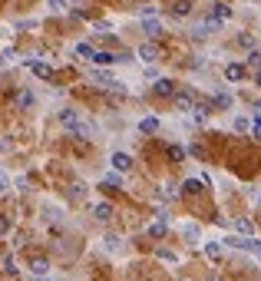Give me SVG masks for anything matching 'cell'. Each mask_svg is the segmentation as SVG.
I'll list each match as a JSON object with an SVG mask.
<instances>
[{
    "label": "cell",
    "mask_w": 261,
    "mask_h": 281,
    "mask_svg": "<svg viewBox=\"0 0 261 281\" xmlns=\"http://www.w3.org/2000/svg\"><path fill=\"white\" fill-rule=\"evenodd\" d=\"M89 80L93 83H99L103 89H116V93H126V86H122L116 76H109V73H103V70H89Z\"/></svg>",
    "instance_id": "cell-1"
},
{
    "label": "cell",
    "mask_w": 261,
    "mask_h": 281,
    "mask_svg": "<svg viewBox=\"0 0 261 281\" xmlns=\"http://www.w3.org/2000/svg\"><path fill=\"white\" fill-rule=\"evenodd\" d=\"M152 93L159 99H169L175 93V80H169V76H165V80H155V86H152Z\"/></svg>",
    "instance_id": "cell-2"
},
{
    "label": "cell",
    "mask_w": 261,
    "mask_h": 281,
    "mask_svg": "<svg viewBox=\"0 0 261 281\" xmlns=\"http://www.w3.org/2000/svg\"><path fill=\"white\" fill-rule=\"evenodd\" d=\"M172 106L179 109V113H188V109H192V103H195V96H192V93H172Z\"/></svg>",
    "instance_id": "cell-3"
},
{
    "label": "cell",
    "mask_w": 261,
    "mask_h": 281,
    "mask_svg": "<svg viewBox=\"0 0 261 281\" xmlns=\"http://www.w3.org/2000/svg\"><path fill=\"white\" fill-rule=\"evenodd\" d=\"M139 56L146 60V63H155V60H162V50H159L155 43H142L139 46Z\"/></svg>",
    "instance_id": "cell-4"
},
{
    "label": "cell",
    "mask_w": 261,
    "mask_h": 281,
    "mask_svg": "<svg viewBox=\"0 0 261 281\" xmlns=\"http://www.w3.org/2000/svg\"><path fill=\"white\" fill-rule=\"evenodd\" d=\"M112 169H116V172H129L132 169V156H126V152H112Z\"/></svg>",
    "instance_id": "cell-5"
},
{
    "label": "cell",
    "mask_w": 261,
    "mask_h": 281,
    "mask_svg": "<svg viewBox=\"0 0 261 281\" xmlns=\"http://www.w3.org/2000/svg\"><path fill=\"white\" fill-rule=\"evenodd\" d=\"M142 33H146V37H162V23L155 20V17H146V20H142Z\"/></svg>",
    "instance_id": "cell-6"
},
{
    "label": "cell",
    "mask_w": 261,
    "mask_h": 281,
    "mask_svg": "<svg viewBox=\"0 0 261 281\" xmlns=\"http://www.w3.org/2000/svg\"><path fill=\"white\" fill-rule=\"evenodd\" d=\"M60 122H63V129H73V126H76L79 122V116H76V109H60Z\"/></svg>",
    "instance_id": "cell-7"
},
{
    "label": "cell",
    "mask_w": 261,
    "mask_h": 281,
    "mask_svg": "<svg viewBox=\"0 0 261 281\" xmlns=\"http://www.w3.org/2000/svg\"><path fill=\"white\" fill-rule=\"evenodd\" d=\"M245 73H248V70H245V66H238V63L225 66V80H228V83H238V80H245Z\"/></svg>",
    "instance_id": "cell-8"
},
{
    "label": "cell",
    "mask_w": 261,
    "mask_h": 281,
    "mask_svg": "<svg viewBox=\"0 0 261 281\" xmlns=\"http://www.w3.org/2000/svg\"><path fill=\"white\" fill-rule=\"evenodd\" d=\"M13 106H17V109H30L33 106V93H30V89H20V93L13 96Z\"/></svg>",
    "instance_id": "cell-9"
},
{
    "label": "cell",
    "mask_w": 261,
    "mask_h": 281,
    "mask_svg": "<svg viewBox=\"0 0 261 281\" xmlns=\"http://www.w3.org/2000/svg\"><path fill=\"white\" fill-rule=\"evenodd\" d=\"M30 271H33V278H43L46 271H50V261H46V258H33L30 261Z\"/></svg>",
    "instance_id": "cell-10"
},
{
    "label": "cell",
    "mask_w": 261,
    "mask_h": 281,
    "mask_svg": "<svg viewBox=\"0 0 261 281\" xmlns=\"http://www.w3.org/2000/svg\"><path fill=\"white\" fill-rule=\"evenodd\" d=\"M70 132H73V136H79V139H89V136H93V126H89V122H83V119H79V122H76V126H73V129H70Z\"/></svg>",
    "instance_id": "cell-11"
},
{
    "label": "cell",
    "mask_w": 261,
    "mask_h": 281,
    "mask_svg": "<svg viewBox=\"0 0 261 281\" xmlns=\"http://www.w3.org/2000/svg\"><path fill=\"white\" fill-rule=\"evenodd\" d=\"M0 271H3V275H17V261H13V255H3V258H0Z\"/></svg>",
    "instance_id": "cell-12"
},
{
    "label": "cell",
    "mask_w": 261,
    "mask_h": 281,
    "mask_svg": "<svg viewBox=\"0 0 261 281\" xmlns=\"http://www.w3.org/2000/svg\"><path fill=\"white\" fill-rule=\"evenodd\" d=\"M30 70H33L37 76H43V80H53V70H50L46 63H37V60H30Z\"/></svg>",
    "instance_id": "cell-13"
},
{
    "label": "cell",
    "mask_w": 261,
    "mask_h": 281,
    "mask_svg": "<svg viewBox=\"0 0 261 281\" xmlns=\"http://www.w3.org/2000/svg\"><path fill=\"white\" fill-rule=\"evenodd\" d=\"M93 212H96L99 222H109V218H112V205H109V202H99V205L93 208Z\"/></svg>",
    "instance_id": "cell-14"
},
{
    "label": "cell",
    "mask_w": 261,
    "mask_h": 281,
    "mask_svg": "<svg viewBox=\"0 0 261 281\" xmlns=\"http://www.w3.org/2000/svg\"><path fill=\"white\" fill-rule=\"evenodd\" d=\"M139 129H142V132H149V136H152V132H159V119H155V116H146V119H142V122H139Z\"/></svg>",
    "instance_id": "cell-15"
},
{
    "label": "cell",
    "mask_w": 261,
    "mask_h": 281,
    "mask_svg": "<svg viewBox=\"0 0 261 281\" xmlns=\"http://www.w3.org/2000/svg\"><path fill=\"white\" fill-rule=\"evenodd\" d=\"M93 63H116V53H112V50H96Z\"/></svg>",
    "instance_id": "cell-16"
},
{
    "label": "cell",
    "mask_w": 261,
    "mask_h": 281,
    "mask_svg": "<svg viewBox=\"0 0 261 281\" xmlns=\"http://www.w3.org/2000/svg\"><path fill=\"white\" fill-rule=\"evenodd\" d=\"M212 106L215 109H228L231 106V93H218V96L212 99Z\"/></svg>",
    "instance_id": "cell-17"
},
{
    "label": "cell",
    "mask_w": 261,
    "mask_h": 281,
    "mask_svg": "<svg viewBox=\"0 0 261 281\" xmlns=\"http://www.w3.org/2000/svg\"><path fill=\"white\" fill-rule=\"evenodd\" d=\"M235 228H238V232H241L245 238H251V235H255V225H251L248 218H238V222H235Z\"/></svg>",
    "instance_id": "cell-18"
},
{
    "label": "cell",
    "mask_w": 261,
    "mask_h": 281,
    "mask_svg": "<svg viewBox=\"0 0 261 281\" xmlns=\"http://www.w3.org/2000/svg\"><path fill=\"white\" fill-rule=\"evenodd\" d=\"M212 17H215V20H228L231 7H228V3H215V13H212Z\"/></svg>",
    "instance_id": "cell-19"
},
{
    "label": "cell",
    "mask_w": 261,
    "mask_h": 281,
    "mask_svg": "<svg viewBox=\"0 0 261 281\" xmlns=\"http://www.w3.org/2000/svg\"><path fill=\"white\" fill-rule=\"evenodd\" d=\"M241 248L255 251V255H258V258H261V241H258V238H241Z\"/></svg>",
    "instance_id": "cell-20"
},
{
    "label": "cell",
    "mask_w": 261,
    "mask_h": 281,
    "mask_svg": "<svg viewBox=\"0 0 261 281\" xmlns=\"http://www.w3.org/2000/svg\"><path fill=\"white\" fill-rule=\"evenodd\" d=\"M83 195H86V185H83V182H73V185H70V199H73V202H79Z\"/></svg>",
    "instance_id": "cell-21"
},
{
    "label": "cell",
    "mask_w": 261,
    "mask_h": 281,
    "mask_svg": "<svg viewBox=\"0 0 261 281\" xmlns=\"http://www.w3.org/2000/svg\"><path fill=\"white\" fill-rule=\"evenodd\" d=\"M76 53L83 56V60H89V63H93V56H96V46H89V43H79V46H76Z\"/></svg>",
    "instance_id": "cell-22"
},
{
    "label": "cell",
    "mask_w": 261,
    "mask_h": 281,
    "mask_svg": "<svg viewBox=\"0 0 261 281\" xmlns=\"http://www.w3.org/2000/svg\"><path fill=\"white\" fill-rule=\"evenodd\" d=\"M165 232H169V228H165V222H155V225L149 228V235H152V238H165Z\"/></svg>",
    "instance_id": "cell-23"
},
{
    "label": "cell",
    "mask_w": 261,
    "mask_h": 281,
    "mask_svg": "<svg viewBox=\"0 0 261 281\" xmlns=\"http://www.w3.org/2000/svg\"><path fill=\"white\" fill-rule=\"evenodd\" d=\"M103 189H119V172H112L103 179Z\"/></svg>",
    "instance_id": "cell-24"
},
{
    "label": "cell",
    "mask_w": 261,
    "mask_h": 281,
    "mask_svg": "<svg viewBox=\"0 0 261 281\" xmlns=\"http://www.w3.org/2000/svg\"><path fill=\"white\" fill-rule=\"evenodd\" d=\"M172 13H175V17H185V13H188V0H175Z\"/></svg>",
    "instance_id": "cell-25"
},
{
    "label": "cell",
    "mask_w": 261,
    "mask_h": 281,
    "mask_svg": "<svg viewBox=\"0 0 261 281\" xmlns=\"http://www.w3.org/2000/svg\"><path fill=\"white\" fill-rule=\"evenodd\" d=\"M188 152H192V156H195V159H202V162H205V159H208L205 146H198V142H192V149H188Z\"/></svg>",
    "instance_id": "cell-26"
},
{
    "label": "cell",
    "mask_w": 261,
    "mask_h": 281,
    "mask_svg": "<svg viewBox=\"0 0 261 281\" xmlns=\"http://www.w3.org/2000/svg\"><path fill=\"white\" fill-rule=\"evenodd\" d=\"M185 192H188V195H198V192H202V182H198V179H188V182H185Z\"/></svg>",
    "instance_id": "cell-27"
},
{
    "label": "cell",
    "mask_w": 261,
    "mask_h": 281,
    "mask_svg": "<svg viewBox=\"0 0 261 281\" xmlns=\"http://www.w3.org/2000/svg\"><path fill=\"white\" fill-rule=\"evenodd\" d=\"M198 235H202L198 225H185V238H188V241H198Z\"/></svg>",
    "instance_id": "cell-28"
},
{
    "label": "cell",
    "mask_w": 261,
    "mask_h": 281,
    "mask_svg": "<svg viewBox=\"0 0 261 281\" xmlns=\"http://www.w3.org/2000/svg\"><path fill=\"white\" fill-rule=\"evenodd\" d=\"M205 255H208V258H222V245H215V241H212V245L205 248Z\"/></svg>",
    "instance_id": "cell-29"
},
{
    "label": "cell",
    "mask_w": 261,
    "mask_h": 281,
    "mask_svg": "<svg viewBox=\"0 0 261 281\" xmlns=\"http://www.w3.org/2000/svg\"><path fill=\"white\" fill-rule=\"evenodd\" d=\"M66 10V0H50V13H63Z\"/></svg>",
    "instance_id": "cell-30"
},
{
    "label": "cell",
    "mask_w": 261,
    "mask_h": 281,
    "mask_svg": "<svg viewBox=\"0 0 261 281\" xmlns=\"http://www.w3.org/2000/svg\"><path fill=\"white\" fill-rule=\"evenodd\" d=\"M235 129H238V132H248V119L238 116V119H235Z\"/></svg>",
    "instance_id": "cell-31"
},
{
    "label": "cell",
    "mask_w": 261,
    "mask_h": 281,
    "mask_svg": "<svg viewBox=\"0 0 261 281\" xmlns=\"http://www.w3.org/2000/svg\"><path fill=\"white\" fill-rule=\"evenodd\" d=\"M162 195H165V199H179V189H175V185H165Z\"/></svg>",
    "instance_id": "cell-32"
},
{
    "label": "cell",
    "mask_w": 261,
    "mask_h": 281,
    "mask_svg": "<svg viewBox=\"0 0 261 281\" xmlns=\"http://www.w3.org/2000/svg\"><path fill=\"white\" fill-rule=\"evenodd\" d=\"M159 258H165V261H175V251H169V248H159Z\"/></svg>",
    "instance_id": "cell-33"
},
{
    "label": "cell",
    "mask_w": 261,
    "mask_h": 281,
    "mask_svg": "<svg viewBox=\"0 0 261 281\" xmlns=\"http://www.w3.org/2000/svg\"><path fill=\"white\" fill-rule=\"evenodd\" d=\"M248 63H251V66H261V53H258V50H251V56H248Z\"/></svg>",
    "instance_id": "cell-34"
},
{
    "label": "cell",
    "mask_w": 261,
    "mask_h": 281,
    "mask_svg": "<svg viewBox=\"0 0 261 281\" xmlns=\"http://www.w3.org/2000/svg\"><path fill=\"white\" fill-rule=\"evenodd\" d=\"M7 185H10V179H7V172H0V195L7 192Z\"/></svg>",
    "instance_id": "cell-35"
},
{
    "label": "cell",
    "mask_w": 261,
    "mask_h": 281,
    "mask_svg": "<svg viewBox=\"0 0 261 281\" xmlns=\"http://www.w3.org/2000/svg\"><path fill=\"white\" fill-rule=\"evenodd\" d=\"M238 43H241V46H255V40H251L248 33H241V37H238Z\"/></svg>",
    "instance_id": "cell-36"
},
{
    "label": "cell",
    "mask_w": 261,
    "mask_h": 281,
    "mask_svg": "<svg viewBox=\"0 0 261 281\" xmlns=\"http://www.w3.org/2000/svg\"><path fill=\"white\" fill-rule=\"evenodd\" d=\"M182 156H185V149H182V146H172V159H175V162H179Z\"/></svg>",
    "instance_id": "cell-37"
},
{
    "label": "cell",
    "mask_w": 261,
    "mask_h": 281,
    "mask_svg": "<svg viewBox=\"0 0 261 281\" xmlns=\"http://www.w3.org/2000/svg\"><path fill=\"white\" fill-rule=\"evenodd\" d=\"M255 139H261V116H258V122H255Z\"/></svg>",
    "instance_id": "cell-38"
},
{
    "label": "cell",
    "mask_w": 261,
    "mask_h": 281,
    "mask_svg": "<svg viewBox=\"0 0 261 281\" xmlns=\"http://www.w3.org/2000/svg\"><path fill=\"white\" fill-rule=\"evenodd\" d=\"M37 281H50V278H46V275H43V278H37Z\"/></svg>",
    "instance_id": "cell-39"
},
{
    "label": "cell",
    "mask_w": 261,
    "mask_h": 281,
    "mask_svg": "<svg viewBox=\"0 0 261 281\" xmlns=\"http://www.w3.org/2000/svg\"><path fill=\"white\" fill-rule=\"evenodd\" d=\"M208 281H218V278H208Z\"/></svg>",
    "instance_id": "cell-40"
}]
</instances>
